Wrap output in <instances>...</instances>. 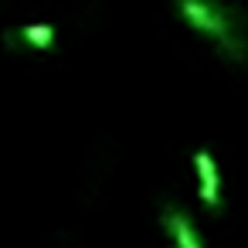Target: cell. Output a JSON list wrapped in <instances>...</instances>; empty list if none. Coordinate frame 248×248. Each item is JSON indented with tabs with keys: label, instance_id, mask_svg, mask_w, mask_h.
I'll return each mask as SVG.
<instances>
[{
	"label": "cell",
	"instance_id": "cell-4",
	"mask_svg": "<svg viewBox=\"0 0 248 248\" xmlns=\"http://www.w3.org/2000/svg\"><path fill=\"white\" fill-rule=\"evenodd\" d=\"M21 41L31 45V48H38V51H45V48L55 45V28L51 24H24L21 28Z\"/></svg>",
	"mask_w": 248,
	"mask_h": 248
},
{
	"label": "cell",
	"instance_id": "cell-1",
	"mask_svg": "<svg viewBox=\"0 0 248 248\" xmlns=\"http://www.w3.org/2000/svg\"><path fill=\"white\" fill-rule=\"evenodd\" d=\"M180 17H184L194 31H201L204 38L217 41V48H221L228 58H234V62L245 58V41L238 38L231 14L217 4V0H180Z\"/></svg>",
	"mask_w": 248,
	"mask_h": 248
},
{
	"label": "cell",
	"instance_id": "cell-2",
	"mask_svg": "<svg viewBox=\"0 0 248 248\" xmlns=\"http://www.w3.org/2000/svg\"><path fill=\"white\" fill-rule=\"evenodd\" d=\"M194 170H197V190H201V201L217 211L221 207V173H217V163L207 150H197L194 153Z\"/></svg>",
	"mask_w": 248,
	"mask_h": 248
},
{
	"label": "cell",
	"instance_id": "cell-3",
	"mask_svg": "<svg viewBox=\"0 0 248 248\" xmlns=\"http://www.w3.org/2000/svg\"><path fill=\"white\" fill-rule=\"evenodd\" d=\"M163 224H167V231H170V238H173L177 248H204V241H201V234L194 231L190 217H187L177 204H167V211H163Z\"/></svg>",
	"mask_w": 248,
	"mask_h": 248
}]
</instances>
